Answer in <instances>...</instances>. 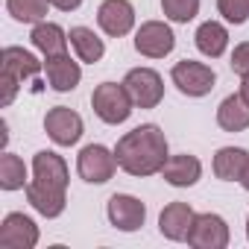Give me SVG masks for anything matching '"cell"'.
I'll return each mask as SVG.
<instances>
[{"instance_id":"obj_7","label":"cell","mask_w":249,"mask_h":249,"mask_svg":"<svg viewBox=\"0 0 249 249\" xmlns=\"http://www.w3.org/2000/svg\"><path fill=\"white\" fill-rule=\"evenodd\" d=\"M82 129H85L82 117L73 108H68V106H53L44 114V132L59 147H73L82 138Z\"/></svg>"},{"instance_id":"obj_25","label":"cell","mask_w":249,"mask_h":249,"mask_svg":"<svg viewBox=\"0 0 249 249\" xmlns=\"http://www.w3.org/2000/svg\"><path fill=\"white\" fill-rule=\"evenodd\" d=\"M217 12L229 24H246L249 21V0H217Z\"/></svg>"},{"instance_id":"obj_17","label":"cell","mask_w":249,"mask_h":249,"mask_svg":"<svg viewBox=\"0 0 249 249\" xmlns=\"http://www.w3.org/2000/svg\"><path fill=\"white\" fill-rule=\"evenodd\" d=\"M30 38H33V47L47 59V56H59V53H68V33L59 27V24H50V21H41V24H36L33 27V33H30Z\"/></svg>"},{"instance_id":"obj_18","label":"cell","mask_w":249,"mask_h":249,"mask_svg":"<svg viewBox=\"0 0 249 249\" xmlns=\"http://www.w3.org/2000/svg\"><path fill=\"white\" fill-rule=\"evenodd\" d=\"M249 161V153L240 150V147H220L211 167H214V176L223 179V182H240L243 176V167Z\"/></svg>"},{"instance_id":"obj_6","label":"cell","mask_w":249,"mask_h":249,"mask_svg":"<svg viewBox=\"0 0 249 249\" xmlns=\"http://www.w3.org/2000/svg\"><path fill=\"white\" fill-rule=\"evenodd\" d=\"M76 170L88 185H106L114 170H117V159L114 150H106L103 144H88L79 150L76 156Z\"/></svg>"},{"instance_id":"obj_1","label":"cell","mask_w":249,"mask_h":249,"mask_svg":"<svg viewBox=\"0 0 249 249\" xmlns=\"http://www.w3.org/2000/svg\"><path fill=\"white\" fill-rule=\"evenodd\" d=\"M68 161L53 150H38L33 156V179L24 188L27 202L47 220L59 217L68 205Z\"/></svg>"},{"instance_id":"obj_20","label":"cell","mask_w":249,"mask_h":249,"mask_svg":"<svg viewBox=\"0 0 249 249\" xmlns=\"http://www.w3.org/2000/svg\"><path fill=\"white\" fill-rule=\"evenodd\" d=\"M68 38H71V47H73V53H76L79 62L97 65V62L103 59V53H106L103 38H100L94 30H88V27H71Z\"/></svg>"},{"instance_id":"obj_8","label":"cell","mask_w":249,"mask_h":249,"mask_svg":"<svg viewBox=\"0 0 249 249\" xmlns=\"http://www.w3.org/2000/svg\"><path fill=\"white\" fill-rule=\"evenodd\" d=\"M176 47V36L164 21H144L135 33V50L147 59H164Z\"/></svg>"},{"instance_id":"obj_16","label":"cell","mask_w":249,"mask_h":249,"mask_svg":"<svg viewBox=\"0 0 249 249\" xmlns=\"http://www.w3.org/2000/svg\"><path fill=\"white\" fill-rule=\"evenodd\" d=\"M0 68H3V73H12L18 82H24V79H33V76H38L41 73V62L30 53V50H24V47H3V53H0Z\"/></svg>"},{"instance_id":"obj_14","label":"cell","mask_w":249,"mask_h":249,"mask_svg":"<svg viewBox=\"0 0 249 249\" xmlns=\"http://www.w3.org/2000/svg\"><path fill=\"white\" fill-rule=\"evenodd\" d=\"M44 73H47V82L53 91H73L82 79V68L76 59H71L68 53H59V56H47L44 59Z\"/></svg>"},{"instance_id":"obj_30","label":"cell","mask_w":249,"mask_h":249,"mask_svg":"<svg viewBox=\"0 0 249 249\" xmlns=\"http://www.w3.org/2000/svg\"><path fill=\"white\" fill-rule=\"evenodd\" d=\"M240 185H243V191H249V161H246V167H243V176H240Z\"/></svg>"},{"instance_id":"obj_26","label":"cell","mask_w":249,"mask_h":249,"mask_svg":"<svg viewBox=\"0 0 249 249\" xmlns=\"http://www.w3.org/2000/svg\"><path fill=\"white\" fill-rule=\"evenodd\" d=\"M231 71L240 76V79H246L249 76V41H240L234 50H231Z\"/></svg>"},{"instance_id":"obj_28","label":"cell","mask_w":249,"mask_h":249,"mask_svg":"<svg viewBox=\"0 0 249 249\" xmlns=\"http://www.w3.org/2000/svg\"><path fill=\"white\" fill-rule=\"evenodd\" d=\"M50 6H56V9H62V12H73V9L82 6V0H50Z\"/></svg>"},{"instance_id":"obj_19","label":"cell","mask_w":249,"mask_h":249,"mask_svg":"<svg viewBox=\"0 0 249 249\" xmlns=\"http://www.w3.org/2000/svg\"><path fill=\"white\" fill-rule=\"evenodd\" d=\"M194 38H196V50L202 56H208V59H220L226 53V47H229V30L220 21L199 24V30H196Z\"/></svg>"},{"instance_id":"obj_15","label":"cell","mask_w":249,"mask_h":249,"mask_svg":"<svg viewBox=\"0 0 249 249\" xmlns=\"http://www.w3.org/2000/svg\"><path fill=\"white\" fill-rule=\"evenodd\" d=\"M161 176H164L167 185H173V188H191V185H196L199 176H202V161H199L196 156H191V153L170 156L167 164H164V170H161Z\"/></svg>"},{"instance_id":"obj_4","label":"cell","mask_w":249,"mask_h":249,"mask_svg":"<svg viewBox=\"0 0 249 249\" xmlns=\"http://www.w3.org/2000/svg\"><path fill=\"white\" fill-rule=\"evenodd\" d=\"M170 79H173V85H176L185 97H205V94H211V88H214V82H217V73H214V68L205 65V62L182 59V62L173 65Z\"/></svg>"},{"instance_id":"obj_13","label":"cell","mask_w":249,"mask_h":249,"mask_svg":"<svg viewBox=\"0 0 249 249\" xmlns=\"http://www.w3.org/2000/svg\"><path fill=\"white\" fill-rule=\"evenodd\" d=\"M194 220H196V211L188 202H170L159 214V231L167 240H176L179 243V240H188V234L194 229Z\"/></svg>"},{"instance_id":"obj_12","label":"cell","mask_w":249,"mask_h":249,"mask_svg":"<svg viewBox=\"0 0 249 249\" xmlns=\"http://www.w3.org/2000/svg\"><path fill=\"white\" fill-rule=\"evenodd\" d=\"M97 24L111 38L129 36L135 27V6L129 0H103L100 9H97Z\"/></svg>"},{"instance_id":"obj_29","label":"cell","mask_w":249,"mask_h":249,"mask_svg":"<svg viewBox=\"0 0 249 249\" xmlns=\"http://www.w3.org/2000/svg\"><path fill=\"white\" fill-rule=\"evenodd\" d=\"M237 94H240V97H243V103L249 106V76H246V79L240 82V91H237Z\"/></svg>"},{"instance_id":"obj_11","label":"cell","mask_w":249,"mask_h":249,"mask_svg":"<svg viewBox=\"0 0 249 249\" xmlns=\"http://www.w3.org/2000/svg\"><path fill=\"white\" fill-rule=\"evenodd\" d=\"M38 243V226L33 217L12 211L0 223V249H33Z\"/></svg>"},{"instance_id":"obj_2","label":"cell","mask_w":249,"mask_h":249,"mask_svg":"<svg viewBox=\"0 0 249 249\" xmlns=\"http://www.w3.org/2000/svg\"><path fill=\"white\" fill-rule=\"evenodd\" d=\"M117 167L129 176H156L164 170L170 153H167V138L156 123H141L132 132H126L117 147H114Z\"/></svg>"},{"instance_id":"obj_24","label":"cell","mask_w":249,"mask_h":249,"mask_svg":"<svg viewBox=\"0 0 249 249\" xmlns=\"http://www.w3.org/2000/svg\"><path fill=\"white\" fill-rule=\"evenodd\" d=\"M161 12L176 24H188L199 15V0H161Z\"/></svg>"},{"instance_id":"obj_27","label":"cell","mask_w":249,"mask_h":249,"mask_svg":"<svg viewBox=\"0 0 249 249\" xmlns=\"http://www.w3.org/2000/svg\"><path fill=\"white\" fill-rule=\"evenodd\" d=\"M0 82H3V106H9V103L15 100V94H18L21 82H18L12 73H3V76H0Z\"/></svg>"},{"instance_id":"obj_31","label":"cell","mask_w":249,"mask_h":249,"mask_svg":"<svg viewBox=\"0 0 249 249\" xmlns=\"http://www.w3.org/2000/svg\"><path fill=\"white\" fill-rule=\"evenodd\" d=\"M246 237H249V217H246Z\"/></svg>"},{"instance_id":"obj_23","label":"cell","mask_w":249,"mask_h":249,"mask_svg":"<svg viewBox=\"0 0 249 249\" xmlns=\"http://www.w3.org/2000/svg\"><path fill=\"white\" fill-rule=\"evenodd\" d=\"M50 0H6V9L21 24H41L47 18Z\"/></svg>"},{"instance_id":"obj_3","label":"cell","mask_w":249,"mask_h":249,"mask_svg":"<svg viewBox=\"0 0 249 249\" xmlns=\"http://www.w3.org/2000/svg\"><path fill=\"white\" fill-rule=\"evenodd\" d=\"M132 97H129V91H126V85H117V82H100L97 88H94V94H91V108H94V114L103 120V123H108V126H117V123H123V120H129V114H132Z\"/></svg>"},{"instance_id":"obj_21","label":"cell","mask_w":249,"mask_h":249,"mask_svg":"<svg viewBox=\"0 0 249 249\" xmlns=\"http://www.w3.org/2000/svg\"><path fill=\"white\" fill-rule=\"evenodd\" d=\"M217 123L226 132H243L249 129V106L243 103L240 94H229L220 108H217Z\"/></svg>"},{"instance_id":"obj_22","label":"cell","mask_w":249,"mask_h":249,"mask_svg":"<svg viewBox=\"0 0 249 249\" xmlns=\"http://www.w3.org/2000/svg\"><path fill=\"white\" fill-rule=\"evenodd\" d=\"M27 185H30V179H27L24 159H18L15 153H3L0 156V188L3 191H21Z\"/></svg>"},{"instance_id":"obj_10","label":"cell","mask_w":249,"mask_h":249,"mask_svg":"<svg viewBox=\"0 0 249 249\" xmlns=\"http://www.w3.org/2000/svg\"><path fill=\"white\" fill-rule=\"evenodd\" d=\"M229 240H231V234H229V226L220 214H211V211L196 214L194 229L188 234V243L194 249H226Z\"/></svg>"},{"instance_id":"obj_9","label":"cell","mask_w":249,"mask_h":249,"mask_svg":"<svg viewBox=\"0 0 249 249\" xmlns=\"http://www.w3.org/2000/svg\"><path fill=\"white\" fill-rule=\"evenodd\" d=\"M106 214L117 231H138L147 220V205L132 194H114L106 205Z\"/></svg>"},{"instance_id":"obj_5","label":"cell","mask_w":249,"mask_h":249,"mask_svg":"<svg viewBox=\"0 0 249 249\" xmlns=\"http://www.w3.org/2000/svg\"><path fill=\"white\" fill-rule=\"evenodd\" d=\"M123 85L138 108H156L164 100V79L153 68H132L123 76Z\"/></svg>"}]
</instances>
